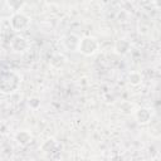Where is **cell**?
<instances>
[{"label": "cell", "mask_w": 161, "mask_h": 161, "mask_svg": "<svg viewBox=\"0 0 161 161\" xmlns=\"http://www.w3.org/2000/svg\"><path fill=\"white\" fill-rule=\"evenodd\" d=\"M21 83L20 75L14 70H1L0 72V92L4 94L14 93L19 89Z\"/></svg>", "instance_id": "obj_1"}, {"label": "cell", "mask_w": 161, "mask_h": 161, "mask_svg": "<svg viewBox=\"0 0 161 161\" xmlns=\"http://www.w3.org/2000/svg\"><path fill=\"white\" fill-rule=\"evenodd\" d=\"M9 23H10V28L14 31L20 33V31L28 29V26L30 25V18L26 14H24L21 11H18V13H14L10 16Z\"/></svg>", "instance_id": "obj_2"}, {"label": "cell", "mask_w": 161, "mask_h": 161, "mask_svg": "<svg viewBox=\"0 0 161 161\" xmlns=\"http://www.w3.org/2000/svg\"><path fill=\"white\" fill-rule=\"evenodd\" d=\"M98 49H99V42L94 36H84V38H80L78 52H80L83 55L91 57V55L96 54Z\"/></svg>", "instance_id": "obj_3"}, {"label": "cell", "mask_w": 161, "mask_h": 161, "mask_svg": "<svg viewBox=\"0 0 161 161\" xmlns=\"http://www.w3.org/2000/svg\"><path fill=\"white\" fill-rule=\"evenodd\" d=\"M79 43H80V36L74 33H68L67 35L63 36L62 40L64 49H67L68 52H78Z\"/></svg>", "instance_id": "obj_4"}, {"label": "cell", "mask_w": 161, "mask_h": 161, "mask_svg": "<svg viewBox=\"0 0 161 161\" xmlns=\"http://www.w3.org/2000/svg\"><path fill=\"white\" fill-rule=\"evenodd\" d=\"M10 48L15 53H24V52L28 50L29 43H28V40H26L25 36H23L20 34H16L10 40Z\"/></svg>", "instance_id": "obj_5"}, {"label": "cell", "mask_w": 161, "mask_h": 161, "mask_svg": "<svg viewBox=\"0 0 161 161\" xmlns=\"http://www.w3.org/2000/svg\"><path fill=\"white\" fill-rule=\"evenodd\" d=\"M135 118L140 125H146L152 118V111L147 107H140L135 111Z\"/></svg>", "instance_id": "obj_6"}, {"label": "cell", "mask_w": 161, "mask_h": 161, "mask_svg": "<svg viewBox=\"0 0 161 161\" xmlns=\"http://www.w3.org/2000/svg\"><path fill=\"white\" fill-rule=\"evenodd\" d=\"M31 140H33V136L28 130H21V131H18L15 133V141L21 146L29 145L31 142Z\"/></svg>", "instance_id": "obj_7"}, {"label": "cell", "mask_w": 161, "mask_h": 161, "mask_svg": "<svg viewBox=\"0 0 161 161\" xmlns=\"http://www.w3.org/2000/svg\"><path fill=\"white\" fill-rule=\"evenodd\" d=\"M130 48H131V44H130V42H128L127 39H125V38H119V39L116 40V43H114V50H116L118 54H121V55L127 54L128 50H130Z\"/></svg>", "instance_id": "obj_8"}, {"label": "cell", "mask_w": 161, "mask_h": 161, "mask_svg": "<svg viewBox=\"0 0 161 161\" xmlns=\"http://www.w3.org/2000/svg\"><path fill=\"white\" fill-rule=\"evenodd\" d=\"M65 57L63 55V54H60V53H55V54H53L52 55V58H50V65L53 67V68H55V69H59V68H62L64 64H65Z\"/></svg>", "instance_id": "obj_9"}, {"label": "cell", "mask_w": 161, "mask_h": 161, "mask_svg": "<svg viewBox=\"0 0 161 161\" xmlns=\"http://www.w3.org/2000/svg\"><path fill=\"white\" fill-rule=\"evenodd\" d=\"M57 147H58L57 142H55L53 138H48L47 141L43 142V145H42V151H44L45 153H50V152L55 151Z\"/></svg>", "instance_id": "obj_10"}, {"label": "cell", "mask_w": 161, "mask_h": 161, "mask_svg": "<svg viewBox=\"0 0 161 161\" xmlns=\"http://www.w3.org/2000/svg\"><path fill=\"white\" fill-rule=\"evenodd\" d=\"M128 83L131 86H140L142 83V75L140 72H131L128 74Z\"/></svg>", "instance_id": "obj_11"}, {"label": "cell", "mask_w": 161, "mask_h": 161, "mask_svg": "<svg viewBox=\"0 0 161 161\" xmlns=\"http://www.w3.org/2000/svg\"><path fill=\"white\" fill-rule=\"evenodd\" d=\"M5 5L10 9V11L14 14V13H18V10L24 5L23 1H16V0H10V1H6Z\"/></svg>", "instance_id": "obj_12"}, {"label": "cell", "mask_w": 161, "mask_h": 161, "mask_svg": "<svg viewBox=\"0 0 161 161\" xmlns=\"http://www.w3.org/2000/svg\"><path fill=\"white\" fill-rule=\"evenodd\" d=\"M119 109L122 113L125 114H130V113H133V106L128 102H123L121 106H119Z\"/></svg>", "instance_id": "obj_13"}, {"label": "cell", "mask_w": 161, "mask_h": 161, "mask_svg": "<svg viewBox=\"0 0 161 161\" xmlns=\"http://www.w3.org/2000/svg\"><path fill=\"white\" fill-rule=\"evenodd\" d=\"M28 106L31 108V109H38L40 107V98L38 97H33L28 101Z\"/></svg>", "instance_id": "obj_14"}]
</instances>
